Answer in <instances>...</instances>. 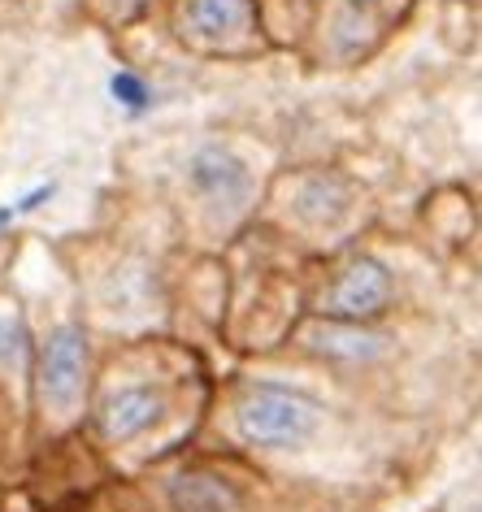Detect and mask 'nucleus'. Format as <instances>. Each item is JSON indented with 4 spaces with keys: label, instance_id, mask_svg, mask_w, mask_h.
<instances>
[{
    "label": "nucleus",
    "instance_id": "nucleus-1",
    "mask_svg": "<svg viewBox=\"0 0 482 512\" xmlns=\"http://www.w3.org/2000/svg\"><path fill=\"white\" fill-rule=\"evenodd\" d=\"M222 434L226 452L265 473L357 491H387L422 443L413 421L344 413L278 378H235L222 400Z\"/></svg>",
    "mask_w": 482,
    "mask_h": 512
},
{
    "label": "nucleus",
    "instance_id": "nucleus-2",
    "mask_svg": "<svg viewBox=\"0 0 482 512\" xmlns=\"http://www.w3.org/2000/svg\"><path fill=\"white\" fill-rule=\"evenodd\" d=\"M200 421V400H187L179 382L166 374H122L92 387L83 426L87 439L105 460L122 465L126 473H148L166 465L179 452V439H192Z\"/></svg>",
    "mask_w": 482,
    "mask_h": 512
},
{
    "label": "nucleus",
    "instance_id": "nucleus-3",
    "mask_svg": "<svg viewBox=\"0 0 482 512\" xmlns=\"http://www.w3.org/2000/svg\"><path fill=\"white\" fill-rule=\"evenodd\" d=\"M92 343L79 322H61L44 339H35L31 356V413L48 443L83 430V413L92 400Z\"/></svg>",
    "mask_w": 482,
    "mask_h": 512
},
{
    "label": "nucleus",
    "instance_id": "nucleus-4",
    "mask_svg": "<svg viewBox=\"0 0 482 512\" xmlns=\"http://www.w3.org/2000/svg\"><path fill=\"white\" fill-rule=\"evenodd\" d=\"M396 283L391 270L370 252H352L331 270L326 287L317 291V317L331 322H378L391 309Z\"/></svg>",
    "mask_w": 482,
    "mask_h": 512
},
{
    "label": "nucleus",
    "instance_id": "nucleus-5",
    "mask_svg": "<svg viewBox=\"0 0 482 512\" xmlns=\"http://www.w3.org/2000/svg\"><path fill=\"white\" fill-rule=\"evenodd\" d=\"M183 187L196 196V204H205L222 217L248 213L252 196H257V178H252L248 161L231 144H218V139L192 148V157L183 161Z\"/></svg>",
    "mask_w": 482,
    "mask_h": 512
},
{
    "label": "nucleus",
    "instance_id": "nucleus-6",
    "mask_svg": "<svg viewBox=\"0 0 482 512\" xmlns=\"http://www.w3.org/2000/svg\"><path fill=\"white\" fill-rule=\"evenodd\" d=\"M300 348L322 361L326 369L339 374H370L383 369L396 352V339L387 330H378V322H331V317H313L300 330Z\"/></svg>",
    "mask_w": 482,
    "mask_h": 512
},
{
    "label": "nucleus",
    "instance_id": "nucleus-7",
    "mask_svg": "<svg viewBox=\"0 0 482 512\" xmlns=\"http://www.w3.org/2000/svg\"><path fill=\"white\" fill-rule=\"evenodd\" d=\"M257 5L252 0H183L179 22L200 48H231L252 27Z\"/></svg>",
    "mask_w": 482,
    "mask_h": 512
},
{
    "label": "nucleus",
    "instance_id": "nucleus-8",
    "mask_svg": "<svg viewBox=\"0 0 482 512\" xmlns=\"http://www.w3.org/2000/svg\"><path fill=\"white\" fill-rule=\"evenodd\" d=\"M352 200H357V191H352L348 178L317 170V174H304L296 183L291 209H296L300 222H309L313 230H335L352 213Z\"/></svg>",
    "mask_w": 482,
    "mask_h": 512
},
{
    "label": "nucleus",
    "instance_id": "nucleus-9",
    "mask_svg": "<svg viewBox=\"0 0 482 512\" xmlns=\"http://www.w3.org/2000/svg\"><path fill=\"white\" fill-rule=\"evenodd\" d=\"M31 356H35V335L27 330L18 309L0 313V374L27 382L31 391Z\"/></svg>",
    "mask_w": 482,
    "mask_h": 512
},
{
    "label": "nucleus",
    "instance_id": "nucleus-10",
    "mask_svg": "<svg viewBox=\"0 0 482 512\" xmlns=\"http://www.w3.org/2000/svg\"><path fill=\"white\" fill-rule=\"evenodd\" d=\"M109 92H113V100H118L126 113L152 109V87H148L144 74H135V70H118V74H113V79H109Z\"/></svg>",
    "mask_w": 482,
    "mask_h": 512
},
{
    "label": "nucleus",
    "instance_id": "nucleus-11",
    "mask_svg": "<svg viewBox=\"0 0 482 512\" xmlns=\"http://www.w3.org/2000/svg\"><path fill=\"white\" fill-rule=\"evenodd\" d=\"M435 512H478V473H461V482L435 504Z\"/></svg>",
    "mask_w": 482,
    "mask_h": 512
},
{
    "label": "nucleus",
    "instance_id": "nucleus-12",
    "mask_svg": "<svg viewBox=\"0 0 482 512\" xmlns=\"http://www.w3.org/2000/svg\"><path fill=\"white\" fill-rule=\"evenodd\" d=\"M53 196V183H44V187H35V191H27V196H22L18 204H5V209H0V226H9V222H18L22 213H31V209H40V204Z\"/></svg>",
    "mask_w": 482,
    "mask_h": 512
}]
</instances>
